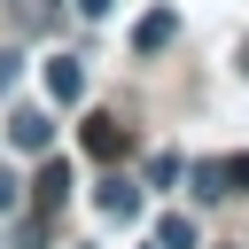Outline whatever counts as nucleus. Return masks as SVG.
Instances as JSON below:
<instances>
[{
  "mask_svg": "<svg viewBox=\"0 0 249 249\" xmlns=\"http://www.w3.org/2000/svg\"><path fill=\"white\" fill-rule=\"evenodd\" d=\"M8 140H16L23 156H47V140H54V117H47L39 101H16V109H8Z\"/></svg>",
  "mask_w": 249,
  "mask_h": 249,
  "instance_id": "1",
  "label": "nucleus"
},
{
  "mask_svg": "<svg viewBox=\"0 0 249 249\" xmlns=\"http://www.w3.org/2000/svg\"><path fill=\"white\" fill-rule=\"evenodd\" d=\"M78 140H86V156H93V163H117V156L132 148V132H124L117 117H86V124H78Z\"/></svg>",
  "mask_w": 249,
  "mask_h": 249,
  "instance_id": "2",
  "label": "nucleus"
},
{
  "mask_svg": "<svg viewBox=\"0 0 249 249\" xmlns=\"http://www.w3.org/2000/svg\"><path fill=\"white\" fill-rule=\"evenodd\" d=\"M47 101H86V62L78 54H47Z\"/></svg>",
  "mask_w": 249,
  "mask_h": 249,
  "instance_id": "3",
  "label": "nucleus"
},
{
  "mask_svg": "<svg viewBox=\"0 0 249 249\" xmlns=\"http://www.w3.org/2000/svg\"><path fill=\"white\" fill-rule=\"evenodd\" d=\"M171 39H179V16H171V8H148V16L132 23V47H140V54H156V47H171Z\"/></svg>",
  "mask_w": 249,
  "mask_h": 249,
  "instance_id": "4",
  "label": "nucleus"
},
{
  "mask_svg": "<svg viewBox=\"0 0 249 249\" xmlns=\"http://www.w3.org/2000/svg\"><path fill=\"white\" fill-rule=\"evenodd\" d=\"M93 202H101V218H140V187L132 179H101Z\"/></svg>",
  "mask_w": 249,
  "mask_h": 249,
  "instance_id": "5",
  "label": "nucleus"
},
{
  "mask_svg": "<svg viewBox=\"0 0 249 249\" xmlns=\"http://www.w3.org/2000/svg\"><path fill=\"white\" fill-rule=\"evenodd\" d=\"M62 195H70V163H54V156H47V163H39V210H54Z\"/></svg>",
  "mask_w": 249,
  "mask_h": 249,
  "instance_id": "6",
  "label": "nucleus"
},
{
  "mask_svg": "<svg viewBox=\"0 0 249 249\" xmlns=\"http://www.w3.org/2000/svg\"><path fill=\"white\" fill-rule=\"evenodd\" d=\"M156 249H195V226L187 218H156Z\"/></svg>",
  "mask_w": 249,
  "mask_h": 249,
  "instance_id": "7",
  "label": "nucleus"
},
{
  "mask_svg": "<svg viewBox=\"0 0 249 249\" xmlns=\"http://www.w3.org/2000/svg\"><path fill=\"white\" fill-rule=\"evenodd\" d=\"M47 233H54V210H39V218H23V233H16V241H23V249H47Z\"/></svg>",
  "mask_w": 249,
  "mask_h": 249,
  "instance_id": "8",
  "label": "nucleus"
},
{
  "mask_svg": "<svg viewBox=\"0 0 249 249\" xmlns=\"http://www.w3.org/2000/svg\"><path fill=\"white\" fill-rule=\"evenodd\" d=\"M187 179H195V195H226V171H218V163H195Z\"/></svg>",
  "mask_w": 249,
  "mask_h": 249,
  "instance_id": "9",
  "label": "nucleus"
},
{
  "mask_svg": "<svg viewBox=\"0 0 249 249\" xmlns=\"http://www.w3.org/2000/svg\"><path fill=\"white\" fill-rule=\"evenodd\" d=\"M218 171H226V195H249V156H226Z\"/></svg>",
  "mask_w": 249,
  "mask_h": 249,
  "instance_id": "10",
  "label": "nucleus"
},
{
  "mask_svg": "<svg viewBox=\"0 0 249 249\" xmlns=\"http://www.w3.org/2000/svg\"><path fill=\"white\" fill-rule=\"evenodd\" d=\"M148 179H156V187H171V179H187V163H179V156H171V148H163V156H156V171H148Z\"/></svg>",
  "mask_w": 249,
  "mask_h": 249,
  "instance_id": "11",
  "label": "nucleus"
},
{
  "mask_svg": "<svg viewBox=\"0 0 249 249\" xmlns=\"http://www.w3.org/2000/svg\"><path fill=\"white\" fill-rule=\"evenodd\" d=\"M70 8H78V16H86V23H101V16H109V8H117V0H70Z\"/></svg>",
  "mask_w": 249,
  "mask_h": 249,
  "instance_id": "12",
  "label": "nucleus"
},
{
  "mask_svg": "<svg viewBox=\"0 0 249 249\" xmlns=\"http://www.w3.org/2000/svg\"><path fill=\"white\" fill-rule=\"evenodd\" d=\"M8 210H16V171L0 163V218H8Z\"/></svg>",
  "mask_w": 249,
  "mask_h": 249,
  "instance_id": "13",
  "label": "nucleus"
},
{
  "mask_svg": "<svg viewBox=\"0 0 249 249\" xmlns=\"http://www.w3.org/2000/svg\"><path fill=\"white\" fill-rule=\"evenodd\" d=\"M241 70H249V47H241Z\"/></svg>",
  "mask_w": 249,
  "mask_h": 249,
  "instance_id": "14",
  "label": "nucleus"
}]
</instances>
